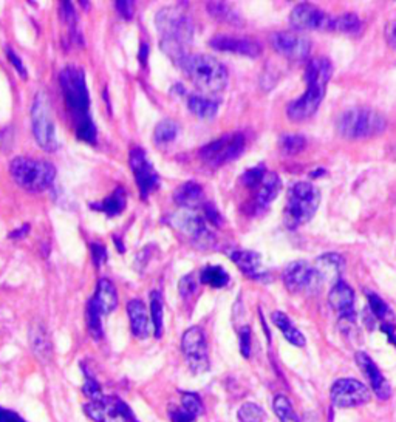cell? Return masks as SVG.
Returning <instances> with one entry per match:
<instances>
[{
	"label": "cell",
	"instance_id": "1",
	"mask_svg": "<svg viewBox=\"0 0 396 422\" xmlns=\"http://www.w3.org/2000/svg\"><path fill=\"white\" fill-rule=\"evenodd\" d=\"M59 84L65 106L73 119V129L81 141L95 144L96 127L90 114V96L84 71L76 65H67L59 75Z\"/></svg>",
	"mask_w": 396,
	"mask_h": 422
},
{
	"label": "cell",
	"instance_id": "2",
	"mask_svg": "<svg viewBox=\"0 0 396 422\" xmlns=\"http://www.w3.org/2000/svg\"><path fill=\"white\" fill-rule=\"evenodd\" d=\"M333 75V65L328 58H314L305 67V82L307 92L301 98L291 101L286 107V114L291 121L302 123L310 119L319 110L323 98H325L327 84Z\"/></svg>",
	"mask_w": 396,
	"mask_h": 422
},
{
	"label": "cell",
	"instance_id": "3",
	"mask_svg": "<svg viewBox=\"0 0 396 422\" xmlns=\"http://www.w3.org/2000/svg\"><path fill=\"white\" fill-rule=\"evenodd\" d=\"M155 25L161 34V50L177 65L188 56L186 45L194 40V23L178 8H163L155 17Z\"/></svg>",
	"mask_w": 396,
	"mask_h": 422
},
{
	"label": "cell",
	"instance_id": "4",
	"mask_svg": "<svg viewBox=\"0 0 396 422\" xmlns=\"http://www.w3.org/2000/svg\"><path fill=\"white\" fill-rule=\"evenodd\" d=\"M178 67L194 86L208 93L223 92L230 79L225 65L208 54H188Z\"/></svg>",
	"mask_w": 396,
	"mask_h": 422
},
{
	"label": "cell",
	"instance_id": "5",
	"mask_svg": "<svg viewBox=\"0 0 396 422\" xmlns=\"http://www.w3.org/2000/svg\"><path fill=\"white\" fill-rule=\"evenodd\" d=\"M321 204V192L316 186L299 181L288 190L284 221L288 229H297L313 219Z\"/></svg>",
	"mask_w": 396,
	"mask_h": 422
},
{
	"label": "cell",
	"instance_id": "6",
	"mask_svg": "<svg viewBox=\"0 0 396 422\" xmlns=\"http://www.w3.org/2000/svg\"><path fill=\"white\" fill-rule=\"evenodd\" d=\"M387 129L384 114L369 107L349 108L338 119L339 134L347 140H367L381 135Z\"/></svg>",
	"mask_w": 396,
	"mask_h": 422
},
{
	"label": "cell",
	"instance_id": "7",
	"mask_svg": "<svg viewBox=\"0 0 396 422\" xmlns=\"http://www.w3.org/2000/svg\"><path fill=\"white\" fill-rule=\"evenodd\" d=\"M10 175L22 189L36 194L51 188L56 178V169L48 161L19 156L10 162Z\"/></svg>",
	"mask_w": 396,
	"mask_h": 422
},
{
	"label": "cell",
	"instance_id": "8",
	"mask_svg": "<svg viewBox=\"0 0 396 422\" xmlns=\"http://www.w3.org/2000/svg\"><path fill=\"white\" fill-rule=\"evenodd\" d=\"M246 147V138L240 132H231V134L221 135L217 140L206 144L200 149V158L211 167L225 166L227 162L237 160L243 153Z\"/></svg>",
	"mask_w": 396,
	"mask_h": 422
},
{
	"label": "cell",
	"instance_id": "9",
	"mask_svg": "<svg viewBox=\"0 0 396 422\" xmlns=\"http://www.w3.org/2000/svg\"><path fill=\"white\" fill-rule=\"evenodd\" d=\"M32 124L36 142L42 149L53 152L58 147L55 123H53L50 107L44 93H38L32 107Z\"/></svg>",
	"mask_w": 396,
	"mask_h": 422
},
{
	"label": "cell",
	"instance_id": "10",
	"mask_svg": "<svg viewBox=\"0 0 396 422\" xmlns=\"http://www.w3.org/2000/svg\"><path fill=\"white\" fill-rule=\"evenodd\" d=\"M182 349L189 370L194 375H201L209 370V351L205 331L200 327H192L184 331L182 337Z\"/></svg>",
	"mask_w": 396,
	"mask_h": 422
},
{
	"label": "cell",
	"instance_id": "11",
	"mask_svg": "<svg viewBox=\"0 0 396 422\" xmlns=\"http://www.w3.org/2000/svg\"><path fill=\"white\" fill-rule=\"evenodd\" d=\"M284 283L291 293H316L323 285L316 268L304 260H296L288 264L284 271Z\"/></svg>",
	"mask_w": 396,
	"mask_h": 422
},
{
	"label": "cell",
	"instance_id": "12",
	"mask_svg": "<svg viewBox=\"0 0 396 422\" xmlns=\"http://www.w3.org/2000/svg\"><path fill=\"white\" fill-rule=\"evenodd\" d=\"M172 225L180 229V232L184 234L198 249H211L215 245V235L200 215L192 212L175 215L172 219Z\"/></svg>",
	"mask_w": 396,
	"mask_h": 422
},
{
	"label": "cell",
	"instance_id": "13",
	"mask_svg": "<svg viewBox=\"0 0 396 422\" xmlns=\"http://www.w3.org/2000/svg\"><path fill=\"white\" fill-rule=\"evenodd\" d=\"M330 396L336 407L353 408L370 402L371 395L367 385L356 381V379H338L330 390Z\"/></svg>",
	"mask_w": 396,
	"mask_h": 422
},
{
	"label": "cell",
	"instance_id": "14",
	"mask_svg": "<svg viewBox=\"0 0 396 422\" xmlns=\"http://www.w3.org/2000/svg\"><path fill=\"white\" fill-rule=\"evenodd\" d=\"M129 162L132 172H134L138 189H140L141 198L143 200H146V198L160 186L158 173L152 166V162L147 160L146 152L140 147L130 150Z\"/></svg>",
	"mask_w": 396,
	"mask_h": 422
},
{
	"label": "cell",
	"instance_id": "15",
	"mask_svg": "<svg viewBox=\"0 0 396 422\" xmlns=\"http://www.w3.org/2000/svg\"><path fill=\"white\" fill-rule=\"evenodd\" d=\"M334 17L313 5L302 3L294 7L290 14V23L296 29H317V32H333Z\"/></svg>",
	"mask_w": 396,
	"mask_h": 422
},
{
	"label": "cell",
	"instance_id": "16",
	"mask_svg": "<svg viewBox=\"0 0 396 422\" xmlns=\"http://www.w3.org/2000/svg\"><path fill=\"white\" fill-rule=\"evenodd\" d=\"M271 45L282 56L291 60H304L311 51L310 39L290 32H279L271 36Z\"/></svg>",
	"mask_w": 396,
	"mask_h": 422
},
{
	"label": "cell",
	"instance_id": "17",
	"mask_svg": "<svg viewBox=\"0 0 396 422\" xmlns=\"http://www.w3.org/2000/svg\"><path fill=\"white\" fill-rule=\"evenodd\" d=\"M209 45L217 51L234 53L246 58H259L262 53V45L259 40L251 38H237V36L219 34L209 40Z\"/></svg>",
	"mask_w": 396,
	"mask_h": 422
},
{
	"label": "cell",
	"instance_id": "18",
	"mask_svg": "<svg viewBox=\"0 0 396 422\" xmlns=\"http://www.w3.org/2000/svg\"><path fill=\"white\" fill-rule=\"evenodd\" d=\"M226 254L248 279L257 282L269 280V273L263 266L262 256L259 252L248 249H227Z\"/></svg>",
	"mask_w": 396,
	"mask_h": 422
},
{
	"label": "cell",
	"instance_id": "19",
	"mask_svg": "<svg viewBox=\"0 0 396 422\" xmlns=\"http://www.w3.org/2000/svg\"><path fill=\"white\" fill-rule=\"evenodd\" d=\"M328 303L342 321L355 322V291L345 282H336L328 293Z\"/></svg>",
	"mask_w": 396,
	"mask_h": 422
},
{
	"label": "cell",
	"instance_id": "20",
	"mask_svg": "<svg viewBox=\"0 0 396 422\" xmlns=\"http://www.w3.org/2000/svg\"><path fill=\"white\" fill-rule=\"evenodd\" d=\"M356 364L359 365V369L362 370L364 376L367 377V381L370 382V387L371 390H373V393L378 396V399L387 401L388 397L392 396V387H390L387 379L384 377L381 370L378 369V365L375 364L373 359H371L367 353L358 351Z\"/></svg>",
	"mask_w": 396,
	"mask_h": 422
},
{
	"label": "cell",
	"instance_id": "21",
	"mask_svg": "<svg viewBox=\"0 0 396 422\" xmlns=\"http://www.w3.org/2000/svg\"><path fill=\"white\" fill-rule=\"evenodd\" d=\"M84 412L95 422H129L118 406V397H107L101 402H92L84 406Z\"/></svg>",
	"mask_w": 396,
	"mask_h": 422
},
{
	"label": "cell",
	"instance_id": "22",
	"mask_svg": "<svg viewBox=\"0 0 396 422\" xmlns=\"http://www.w3.org/2000/svg\"><path fill=\"white\" fill-rule=\"evenodd\" d=\"M314 268L317 273H319L321 279L323 283H334L341 280V275L345 269V258L341 254H336V252H328V254H323L321 257H317Z\"/></svg>",
	"mask_w": 396,
	"mask_h": 422
},
{
	"label": "cell",
	"instance_id": "23",
	"mask_svg": "<svg viewBox=\"0 0 396 422\" xmlns=\"http://www.w3.org/2000/svg\"><path fill=\"white\" fill-rule=\"evenodd\" d=\"M96 305V308L101 311V314L107 316L116 310L118 306V293L115 285L110 280L101 279L96 285V291L92 299H90Z\"/></svg>",
	"mask_w": 396,
	"mask_h": 422
},
{
	"label": "cell",
	"instance_id": "24",
	"mask_svg": "<svg viewBox=\"0 0 396 422\" xmlns=\"http://www.w3.org/2000/svg\"><path fill=\"white\" fill-rule=\"evenodd\" d=\"M282 188V181L277 173L267 172L263 177L262 183L257 186V195H256V206L259 210H265L269 208L275 197L279 195V190Z\"/></svg>",
	"mask_w": 396,
	"mask_h": 422
},
{
	"label": "cell",
	"instance_id": "25",
	"mask_svg": "<svg viewBox=\"0 0 396 422\" xmlns=\"http://www.w3.org/2000/svg\"><path fill=\"white\" fill-rule=\"evenodd\" d=\"M127 314L130 319L132 333L138 339H146L149 336L147 308L140 299H132L127 303Z\"/></svg>",
	"mask_w": 396,
	"mask_h": 422
},
{
	"label": "cell",
	"instance_id": "26",
	"mask_svg": "<svg viewBox=\"0 0 396 422\" xmlns=\"http://www.w3.org/2000/svg\"><path fill=\"white\" fill-rule=\"evenodd\" d=\"M173 201L180 208L195 209L203 201V188L195 181H188L173 192Z\"/></svg>",
	"mask_w": 396,
	"mask_h": 422
},
{
	"label": "cell",
	"instance_id": "27",
	"mask_svg": "<svg viewBox=\"0 0 396 422\" xmlns=\"http://www.w3.org/2000/svg\"><path fill=\"white\" fill-rule=\"evenodd\" d=\"M271 321H273L275 327H277L282 331V334H284L285 339L290 342L291 345L305 347L307 339H305V336L301 333V331L294 327V323L290 321V317H288L285 312L274 311L271 314Z\"/></svg>",
	"mask_w": 396,
	"mask_h": 422
},
{
	"label": "cell",
	"instance_id": "28",
	"mask_svg": "<svg viewBox=\"0 0 396 422\" xmlns=\"http://www.w3.org/2000/svg\"><path fill=\"white\" fill-rule=\"evenodd\" d=\"M125 201H127L125 190L123 188H116L113 190V194L107 197L106 200L99 203H92L90 208L99 210V212H104L107 216H116L125 209Z\"/></svg>",
	"mask_w": 396,
	"mask_h": 422
},
{
	"label": "cell",
	"instance_id": "29",
	"mask_svg": "<svg viewBox=\"0 0 396 422\" xmlns=\"http://www.w3.org/2000/svg\"><path fill=\"white\" fill-rule=\"evenodd\" d=\"M188 108L192 114L200 119H212L219 113L220 104L217 101L205 98V96L192 95L188 99Z\"/></svg>",
	"mask_w": 396,
	"mask_h": 422
},
{
	"label": "cell",
	"instance_id": "30",
	"mask_svg": "<svg viewBox=\"0 0 396 422\" xmlns=\"http://www.w3.org/2000/svg\"><path fill=\"white\" fill-rule=\"evenodd\" d=\"M29 340H32V348L34 354L38 356L40 360H47L51 354V343L48 339L47 330L42 325H34L29 333Z\"/></svg>",
	"mask_w": 396,
	"mask_h": 422
},
{
	"label": "cell",
	"instance_id": "31",
	"mask_svg": "<svg viewBox=\"0 0 396 422\" xmlns=\"http://www.w3.org/2000/svg\"><path fill=\"white\" fill-rule=\"evenodd\" d=\"M208 13L211 14L214 19L231 23V25H240V23H242V17L237 13V10L226 2H209Z\"/></svg>",
	"mask_w": 396,
	"mask_h": 422
},
{
	"label": "cell",
	"instance_id": "32",
	"mask_svg": "<svg viewBox=\"0 0 396 422\" xmlns=\"http://www.w3.org/2000/svg\"><path fill=\"white\" fill-rule=\"evenodd\" d=\"M151 317L153 323V334L157 339L163 336V319H164V303L163 295L160 291L151 293Z\"/></svg>",
	"mask_w": 396,
	"mask_h": 422
},
{
	"label": "cell",
	"instance_id": "33",
	"mask_svg": "<svg viewBox=\"0 0 396 422\" xmlns=\"http://www.w3.org/2000/svg\"><path fill=\"white\" fill-rule=\"evenodd\" d=\"M86 319H87V328H88L90 336H92L95 340L103 339V336H104L103 314H101V311L98 308H96V305L92 300L87 301Z\"/></svg>",
	"mask_w": 396,
	"mask_h": 422
},
{
	"label": "cell",
	"instance_id": "34",
	"mask_svg": "<svg viewBox=\"0 0 396 422\" xmlns=\"http://www.w3.org/2000/svg\"><path fill=\"white\" fill-rule=\"evenodd\" d=\"M369 299V308L371 311V314H373L375 319H380L382 323H393V311L388 308V305L384 301L380 295L371 293V291H365Z\"/></svg>",
	"mask_w": 396,
	"mask_h": 422
},
{
	"label": "cell",
	"instance_id": "35",
	"mask_svg": "<svg viewBox=\"0 0 396 422\" xmlns=\"http://www.w3.org/2000/svg\"><path fill=\"white\" fill-rule=\"evenodd\" d=\"M333 32L355 36L362 32V22L356 14H353V13L341 14L338 17H334Z\"/></svg>",
	"mask_w": 396,
	"mask_h": 422
},
{
	"label": "cell",
	"instance_id": "36",
	"mask_svg": "<svg viewBox=\"0 0 396 422\" xmlns=\"http://www.w3.org/2000/svg\"><path fill=\"white\" fill-rule=\"evenodd\" d=\"M178 124L172 119H164L161 123L157 124L153 132V141L158 144V146H164V144H169L175 140L178 135Z\"/></svg>",
	"mask_w": 396,
	"mask_h": 422
},
{
	"label": "cell",
	"instance_id": "37",
	"mask_svg": "<svg viewBox=\"0 0 396 422\" xmlns=\"http://www.w3.org/2000/svg\"><path fill=\"white\" fill-rule=\"evenodd\" d=\"M201 282L211 288H225L230 283V274L221 266H206L201 271Z\"/></svg>",
	"mask_w": 396,
	"mask_h": 422
},
{
	"label": "cell",
	"instance_id": "38",
	"mask_svg": "<svg viewBox=\"0 0 396 422\" xmlns=\"http://www.w3.org/2000/svg\"><path fill=\"white\" fill-rule=\"evenodd\" d=\"M280 152L286 156H293L301 153L307 147V138L297 134H286L282 135L279 140Z\"/></svg>",
	"mask_w": 396,
	"mask_h": 422
},
{
	"label": "cell",
	"instance_id": "39",
	"mask_svg": "<svg viewBox=\"0 0 396 422\" xmlns=\"http://www.w3.org/2000/svg\"><path fill=\"white\" fill-rule=\"evenodd\" d=\"M273 408L280 422H301L296 412H294L291 402L288 401V397H285L284 395H277L274 397Z\"/></svg>",
	"mask_w": 396,
	"mask_h": 422
},
{
	"label": "cell",
	"instance_id": "40",
	"mask_svg": "<svg viewBox=\"0 0 396 422\" xmlns=\"http://www.w3.org/2000/svg\"><path fill=\"white\" fill-rule=\"evenodd\" d=\"M84 377H86L84 379V385H82L84 395H86L92 402L104 401L106 396L103 395V391H101L99 384L98 381H96L92 373H88L86 369H84Z\"/></svg>",
	"mask_w": 396,
	"mask_h": 422
},
{
	"label": "cell",
	"instance_id": "41",
	"mask_svg": "<svg viewBox=\"0 0 396 422\" xmlns=\"http://www.w3.org/2000/svg\"><path fill=\"white\" fill-rule=\"evenodd\" d=\"M237 418L240 422H262L265 419V412L257 404L246 402L238 408Z\"/></svg>",
	"mask_w": 396,
	"mask_h": 422
},
{
	"label": "cell",
	"instance_id": "42",
	"mask_svg": "<svg viewBox=\"0 0 396 422\" xmlns=\"http://www.w3.org/2000/svg\"><path fill=\"white\" fill-rule=\"evenodd\" d=\"M267 172H268L267 167L260 162L259 166L248 169V171L242 175V184L249 189H256L257 186L262 183V179L265 177Z\"/></svg>",
	"mask_w": 396,
	"mask_h": 422
},
{
	"label": "cell",
	"instance_id": "43",
	"mask_svg": "<svg viewBox=\"0 0 396 422\" xmlns=\"http://www.w3.org/2000/svg\"><path fill=\"white\" fill-rule=\"evenodd\" d=\"M182 404L186 412L190 413L192 416H200L205 412V407H203V402L200 399V396L197 393H183L182 396Z\"/></svg>",
	"mask_w": 396,
	"mask_h": 422
},
{
	"label": "cell",
	"instance_id": "44",
	"mask_svg": "<svg viewBox=\"0 0 396 422\" xmlns=\"http://www.w3.org/2000/svg\"><path fill=\"white\" fill-rule=\"evenodd\" d=\"M178 291L180 294H182L183 299H190L192 295H194L197 293V280L194 274H188L184 275L182 280H180L178 283Z\"/></svg>",
	"mask_w": 396,
	"mask_h": 422
},
{
	"label": "cell",
	"instance_id": "45",
	"mask_svg": "<svg viewBox=\"0 0 396 422\" xmlns=\"http://www.w3.org/2000/svg\"><path fill=\"white\" fill-rule=\"evenodd\" d=\"M240 353L245 359H249L251 356V328L248 325L240 330Z\"/></svg>",
	"mask_w": 396,
	"mask_h": 422
},
{
	"label": "cell",
	"instance_id": "46",
	"mask_svg": "<svg viewBox=\"0 0 396 422\" xmlns=\"http://www.w3.org/2000/svg\"><path fill=\"white\" fill-rule=\"evenodd\" d=\"M61 17L64 22H67L69 25L71 27V29H76V22H77V17H76V11H75V7L71 5V2H61Z\"/></svg>",
	"mask_w": 396,
	"mask_h": 422
},
{
	"label": "cell",
	"instance_id": "47",
	"mask_svg": "<svg viewBox=\"0 0 396 422\" xmlns=\"http://www.w3.org/2000/svg\"><path fill=\"white\" fill-rule=\"evenodd\" d=\"M90 251H92V258L96 266H103V264L107 262V249L104 245L101 243H92L90 245Z\"/></svg>",
	"mask_w": 396,
	"mask_h": 422
},
{
	"label": "cell",
	"instance_id": "48",
	"mask_svg": "<svg viewBox=\"0 0 396 422\" xmlns=\"http://www.w3.org/2000/svg\"><path fill=\"white\" fill-rule=\"evenodd\" d=\"M7 56L10 59V62L13 64V67L17 70V73L22 76V79H27V76H28L27 70H25V67H23L22 59L17 56V53L13 50V48H10V47L7 48Z\"/></svg>",
	"mask_w": 396,
	"mask_h": 422
},
{
	"label": "cell",
	"instance_id": "49",
	"mask_svg": "<svg viewBox=\"0 0 396 422\" xmlns=\"http://www.w3.org/2000/svg\"><path fill=\"white\" fill-rule=\"evenodd\" d=\"M171 421L172 422H195V416H192L190 413L186 412V410L182 407H175L171 408Z\"/></svg>",
	"mask_w": 396,
	"mask_h": 422
},
{
	"label": "cell",
	"instance_id": "50",
	"mask_svg": "<svg viewBox=\"0 0 396 422\" xmlns=\"http://www.w3.org/2000/svg\"><path fill=\"white\" fill-rule=\"evenodd\" d=\"M115 7L124 19L129 21L134 17V2H130V0H118V2H115Z\"/></svg>",
	"mask_w": 396,
	"mask_h": 422
},
{
	"label": "cell",
	"instance_id": "51",
	"mask_svg": "<svg viewBox=\"0 0 396 422\" xmlns=\"http://www.w3.org/2000/svg\"><path fill=\"white\" fill-rule=\"evenodd\" d=\"M203 209H205V219L209 223H212V225H215V226H220L221 223H223V216L220 215L219 210L215 209L212 204H205Z\"/></svg>",
	"mask_w": 396,
	"mask_h": 422
},
{
	"label": "cell",
	"instance_id": "52",
	"mask_svg": "<svg viewBox=\"0 0 396 422\" xmlns=\"http://www.w3.org/2000/svg\"><path fill=\"white\" fill-rule=\"evenodd\" d=\"M0 422H27V421L22 419L17 413L11 412V410L0 407Z\"/></svg>",
	"mask_w": 396,
	"mask_h": 422
},
{
	"label": "cell",
	"instance_id": "53",
	"mask_svg": "<svg viewBox=\"0 0 396 422\" xmlns=\"http://www.w3.org/2000/svg\"><path fill=\"white\" fill-rule=\"evenodd\" d=\"M386 39H387V44L390 47L396 48V21L390 23V25H387V28H386Z\"/></svg>",
	"mask_w": 396,
	"mask_h": 422
},
{
	"label": "cell",
	"instance_id": "54",
	"mask_svg": "<svg viewBox=\"0 0 396 422\" xmlns=\"http://www.w3.org/2000/svg\"><path fill=\"white\" fill-rule=\"evenodd\" d=\"M381 331L382 333H386V336L388 337V340L393 343L396 347V331H395V325L393 323H382L381 325Z\"/></svg>",
	"mask_w": 396,
	"mask_h": 422
},
{
	"label": "cell",
	"instance_id": "55",
	"mask_svg": "<svg viewBox=\"0 0 396 422\" xmlns=\"http://www.w3.org/2000/svg\"><path fill=\"white\" fill-rule=\"evenodd\" d=\"M28 231H29V225H22L21 229H17V231L11 232V234H10V237H11V238H14V240H21V238L25 237Z\"/></svg>",
	"mask_w": 396,
	"mask_h": 422
},
{
	"label": "cell",
	"instance_id": "56",
	"mask_svg": "<svg viewBox=\"0 0 396 422\" xmlns=\"http://www.w3.org/2000/svg\"><path fill=\"white\" fill-rule=\"evenodd\" d=\"M147 54H149V47H147V44H141V50H140V60H141L143 64H146Z\"/></svg>",
	"mask_w": 396,
	"mask_h": 422
}]
</instances>
